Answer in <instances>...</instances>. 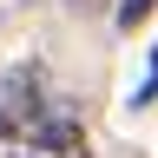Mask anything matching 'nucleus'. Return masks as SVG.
Wrapping results in <instances>:
<instances>
[{"mask_svg": "<svg viewBox=\"0 0 158 158\" xmlns=\"http://www.w3.org/2000/svg\"><path fill=\"white\" fill-rule=\"evenodd\" d=\"M152 13H158V0H118V27H125V33H132V27H145Z\"/></svg>", "mask_w": 158, "mask_h": 158, "instance_id": "nucleus-3", "label": "nucleus"}, {"mask_svg": "<svg viewBox=\"0 0 158 158\" xmlns=\"http://www.w3.org/2000/svg\"><path fill=\"white\" fill-rule=\"evenodd\" d=\"M46 86H40V66H13L7 79H0V138H27L40 118H46Z\"/></svg>", "mask_w": 158, "mask_h": 158, "instance_id": "nucleus-1", "label": "nucleus"}, {"mask_svg": "<svg viewBox=\"0 0 158 158\" xmlns=\"http://www.w3.org/2000/svg\"><path fill=\"white\" fill-rule=\"evenodd\" d=\"M145 99H158V46H152V79H145V92H138V106Z\"/></svg>", "mask_w": 158, "mask_h": 158, "instance_id": "nucleus-4", "label": "nucleus"}, {"mask_svg": "<svg viewBox=\"0 0 158 158\" xmlns=\"http://www.w3.org/2000/svg\"><path fill=\"white\" fill-rule=\"evenodd\" d=\"M13 158H92V152H86V132H79L66 112H46V118L13 145Z\"/></svg>", "mask_w": 158, "mask_h": 158, "instance_id": "nucleus-2", "label": "nucleus"}]
</instances>
